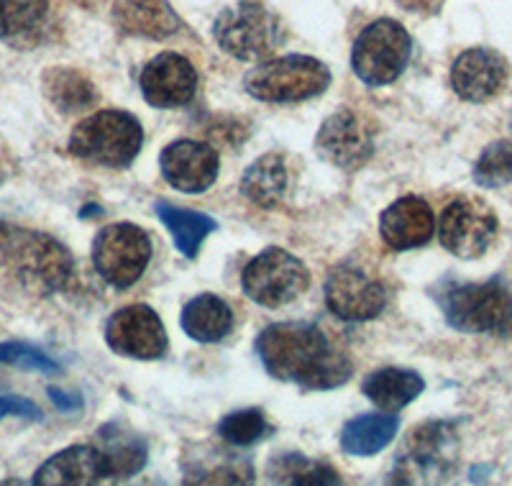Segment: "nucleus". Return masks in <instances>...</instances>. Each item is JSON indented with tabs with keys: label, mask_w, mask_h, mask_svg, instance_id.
<instances>
[{
	"label": "nucleus",
	"mask_w": 512,
	"mask_h": 486,
	"mask_svg": "<svg viewBox=\"0 0 512 486\" xmlns=\"http://www.w3.org/2000/svg\"><path fill=\"white\" fill-rule=\"evenodd\" d=\"M269 481L295 486H331L341 484V476L333 466L303 456V453H280L269 461Z\"/></svg>",
	"instance_id": "27"
},
{
	"label": "nucleus",
	"mask_w": 512,
	"mask_h": 486,
	"mask_svg": "<svg viewBox=\"0 0 512 486\" xmlns=\"http://www.w3.org/2000/svg\"><path fill=\"white\" fill-rule=\"evenodd\" d=\"M8 415H18V417H31V420H41V410L26 397H0V420Z\"/></svg>",
	"instance_id": "33"
},
{
	"label": "nucleus",
	"mask_w": 512,
	"mask_h": 486,
	"mask_svg": "<svg viewBox=\"0 0 512 486\" xmlns=\"http://www.w3.org/2000/svg\"><path fill=\"white\" fill-rule=\"evenodd\" d=\"M144 141L141 123L123 110H100L70 136L72 157L95 167L121 169L134 162Z\"/></svg>",
	"instance_id": "4"
},
{
	"label": "nucleus",
	"mask_w": 512,
	"mask_h": 486,
	"mask_svg": "<svg viewBox=\"0 0 512 486\" xmlns=\"http://www.w3.org/2000/svg\"><path fill=\"white\" fill-rule=\"evenodd\" d=\"M510 77L507 59L495 49H469L454 62L451 85L469 103H484L500 95Z\"/></svg>",
	"instance_id": "17"
},
{
	"label": "nucleus",
	"mask_w": 512,
	"mask_h": 486,
	"mask_svg": "<svg viewBox=\"0 0 512 486\" xmlns=\"http://www.w3.org/2000/svg\"><path fill=\"white\" fill-rule=\"evenodd\" d=\"M410 54H413V39L405 26L382 18L369 24L354 41L351 67L361 82L382 87L395 82L405 72Z\"/></svg>",
	"instance_id": "7"
},
{
	"label": "nucleus",
	"mask_w": 512,
	"mask_h": 486,
	"mask_svg": "<svg viewBox=\"0 0 512 486\" xmlns=\"http://www.w3.org/2000/svg\"><path fill=\"white\" fill-rule=\"evenodd\" d=\"M456 433L448 423H425L413 430L397 458V481H436L456 466Z\"/></svg>",
	"instance_id": "11"
},
{
	"label": "nucleus",
	"mask_w": 512,
	"mask_h": 486,
	"mask_svg": "<svg viewBox=\"0 0 512 486\" xmlns=\"http://www.w3.org/2000/svg\"><path fill=\"white\" fill-rule=\"evenodd\" d=\"M402 8H408V11H415V13H433L438 11V6H441V0H397Z\"/></svg>",
	"instance_id": "35"
},
{
	"label": "nucleus",
	"mask_w": 512,
	"mask_h": 486,
	"mask_svg": "<svg viewBox=\"0 0 512 486\" xmlns=\"http://www.w3.org/2000/svg\"><path fill=\"white\" fill-rule=\"evenodd\" d=\"M105 341L118 356L141 361L162 359L169 348L164 323L146 305H131L113 313L105 325Z\"/></svg>",
	"instance_id": "12"
},
{
	"label": "nucleus",
	"mask_w": 512,
	"mask_h": 486,
	"mask_svg": "<svg viewBox=\"0 0 512 486\" xmlns=\"http://www.w3.org/2000/svg\"><path fill=\"white\" fill-rule=\"evenodd\" d=\"M100 451H103L108 474L118 479L136 476L146 466V443L131 430L118 425H105L98 433Z\"/></svg>",
	"instance_id": "24"
},
{
	"label": "nucleus",
	"mask_w": 512,
	"mask_h": 486,
	"mask_svg": "<svg viewBox=\"0 0 512 486\" xmlns=\"http://www.w3.org/2000/svg\"><path fill=\"white\" fill-rule=\"evenodd\" d=\"M121 31L144 39H167L180 29V16L169 0H121L116 8Z\"/></svg>",
	"instance_id": "20"
},
{
	"label": "nucleus",
	"mask_w": 512,
	"mask_h": 486,
	"mask_svg": "<svg viewBox=\"0 0 512 486\" xmlns=\"http://www.w3.org/2000/svg\"><path fill=\"white\" fill-rule=\"evenodd\" d=\"M152 261V238L134 223H116L95 236L93 264L100 277L118 290H128Z\"/></svg>",
	"instance_id": "8"
},
{
	"label": "nucleus",
	"mask_w": 512,
	"mask_h": 486,
	"mask_svg": "<svg viewBox=\"0 0 512 486\" xmlns=\"http://www.w3.org/2000/svg\"><path fill=\"white\" fill-rule=\"evenodd\" d=\"M290 185L287 159L282 154H264L241 177V192L259 208H274L285 197Z\"/></svg>",
	"instance_id": "21"
},
{
	"label": "nucleus",
	"mask_w": 512,
	"mask_h": 486,
	"mask_svg": "<svg viewBox=\"0 0 512 486\" xmlns=\"http://www.w3.org/2000/svg\"><path fill=\"white\" fill-rule=\"evenodd\" d=\"M111 479L108 463L98 446H72L41 463L34 484L39 486H85Z\"/></svg>",
	"instance_id": "19"
},
{
	"label": "nucleus",
	"mask_w": 512,
	"mask_h": 486,
	"mask_svg": "<svg viewBox=\"0 0 512 486\" xmlns=\"http://www.w3.org/2000/svg\"><path fill=\"white\" fill-rule=\"evenodd\" d=\"M256 353L274 379L305 389L341 387L351 377V361L313 323L269 325L256 338Z\"/></svg>",
	"instance_id": "1"
},
{
	"label": "nucleus",
	"mask_w": 512,
	"mask_h": 486,
	"mask_svg": "<svg viewBox=\"0 0 512 486\" xmlns=\"http://www.w3.org/2000/svg\"><path fill=\"white\" fill-rule=\"evenodd\" d=\"M500 220L495 210L477 197H459L448 203L438 223V238L448 254L459 259H479L495 243Z\"/></svg>",
	"instance_id": "10"
},
{
	"label": "nucleus",
	"mask_w": 512,
	"mask_h": 486,
	"mask_svg": "<svg viewBox=\"0 0 512 486\" xmlns=\"http://www.w3.org/2000/svg\"><path fill=\"white\" fill-rule=\"evenodd\" d=\"M44 93L62 113H75L98 100L93 82L67 67H54V70L44 72Z\"/></svg>",
	"instance_id": "28"
},
{
	"label": "nucleus",
	"mask_w": 512,
	"mask_h": 486,
	"mask_svg": "<svg viewBox=\"0 0 512 486\" xmlns=\"http://www.w3.org/2000/svg\"><path fill=\"white\" fill-rule=\"evenodd\" d=\"M0 364L8 366H21V369H31V371H47V374H54L59 371V364L47 356L39 348L29 346V343H18V341H8L0 343Z\"/></svg>",
	"instance_id": "32"
},
{
	"label": "nucleus",
	"mask_w": 512,
	"mask_h": 486,
	"mask_svg": "<svg viewBox=\"0 0 512 486\" xmlns=\"http://www.w3.org/2000/svg\"><path fill=\"white\" fill-rule=\"evenodd\" d=\"M246 93L264 103H300L326 93L331 72L323 62L305 54L272 59L246 75Z\"/></svg>",
	"instance_id": "6"
},
{
	"label": "nucleus",
	"mask_w": 512,
	"mask_h": 486,
	"mask_svg": "<svg viewBox=\"0 0 512 486\" xmlns=\"http://www.w3.org/2000/svg\"><path fill=\"white\" fill-rule=\"evenodd\" d=\"M308 282L310 274L303 261L277 246L251 259L241 277L246 297L264 307L290 305L308 290Z\"/></svg>",
	"instance_id": "9"
},
{
	"label": "nucleus",
	"mask_w": 512,
	"mask_h": 486,
	"mask_svg": "<svg viewBox=\"0 0 512 486\" xmlns=\"http://www.w3.org/2000/svg\"><path fill=\"white\" fill-rule=\"evenodd\" d=\"M423 389V377L408 369H379L361 384V392L367 394V400L387 412H397L410 405Z\"/></svg>",
	"instance_id": "22"
},
{
	"label": "nucleus",
	"mask_w": 512,
	"mask_h": 486,
	"mask_svg": "<svg viewBox=\"0 0 512 486\" xmlns=\"http://www.w3.org/2000/svg\"><path fill=\"white\" fill-rule=\"evenodd\" d=\"M49 397H52V402L62 412H72V410H80V407H82L80 394H67V392H62V389H57V387L49 389Z\"/></svg>",
	"instance_id": "34"
},
{
	"label": "nucleus",
	"mask_w": 512,
	"mask_h": 486,
	"mask_svg": "<svg viewBox=\"0 0 512 486\" xmlns=\"http://www.w3.org/2000/svg\"><path fill=\"white\" fill-rule=\"evenodd\" d=\"M218 47L236 59H264L285 44L287 31L282 18L256 0H239L221 11L213 26Z\"/></svg>",
	"instance_id": "5"
},
{
	"label": "nucleus",
	"mask_w": 512,
	"mask_h": 486,
	"mask_svg": "<svg viewBox=\"0 0 512 486\" xmlns=\"http://www.w3.org/2000/svg\"><path fill=\"white\" fill-rule=\"evenodd\" d=\"M474 180L479 187H502L512 182V144L510 141H497L487 146L482 157L474 164Z\"/></svg>",
	"instance_id": "30"
},
{
	"label": "nucleus",
	"mask_w": 512,
	"mask_h": 486,
	"mask_svg": "<svg viewBox=\"0 0 512 486\" xmlns=\"http://www.w3.org/2000/svg\"><path fill=\"white\" fill-rule=\"evenodd\" d=\"M218 433L231 446L244 448L251 446V443H259L269 433V425L267 417L259 410H239L223 417L221 425H218Z\"/></svg>",
	"instance_id": "31"
},
{
	"label": "nucleus",
	"mask_w": 512,
	"mask_h": 486,
	"mask_svg": "<svg viewBox=\"0 0 512 486\" xmlns=\"http://www.w3.org/2000/svg\"><path fill=\"white\" fill-rule=\"evenodd\" d=\"M47 0H0V39H18L47 18Z\"/></svg>",
	"instance_id": "29"
},
{
	"label": "nucleus",
	"mask_w": 512,
	"mask_h": 486,
	"mask_svg": "<svg viewBox=\"0 0 512 486\" xmlns=\"http://www.w3.org/2000/svg\"><path fill=\"white\" fill-rule=\"evenodd\" d=\"M448 325L461 333L512 338V295L500 279L482 284H451L438 292Z\"/></svg>",
	"instance_id": "3"
},
{
	"label": "nucleus",
	"mask_w": 512,
	"mask_h": 486,
	"mask_svg": "<svg viewBox=\"0 0 512 486\" xmlns=\"http://www.w3.org/2000/svg\"><path fill=\"white\" fill-rule=\"evenodd\" d=\"M162 177L180 192L200 195L208 190L218 177V154L213 146L200 144V141L182 139L169 144L159 157Z\"/></svg>",
	"instance_id": "16"
},
{
	"label": "nucleus",
	"mask_w": 512,
	"mask_h": 486,
	"mask_svg": "<svg viewBox=\"0 0 512 486\" xmlns=\"http://www.w3.org/2000/svg\"><path fill=\"white\" fill-rule=\"evenodd\" d=\"M397 428L395 415H359L341 430V446L351 456H374L395 440Z\"/></svg>",
	"instance_id": "25"
},
{
	"label": "nucleus",
	"mask_w": 512,
	"mask_h": 486,
	"mask_svg": "<svg viewBox=\"0 0 512 486\" xmlns=\"http://www.w3.org/2000/svg\"><path fill=\"white\" fill-rule=\"evenodd\" d=\"M182 330L200 343H218L233 330L231 307L216 295H200L182 310Z\"/></svg>",
	"instance_id": "23"
},
{
	"label": "nucleus",
	"mask_w": 512,
	"mask_h": 486,
	"mask_svg": "<svg viewBox=\"0 0 512 486\" xmlns=\"http://www.w3.org/2000/svg\"><path fill=\"white\" fill-rule=\"evenodd\" d=\"M379 233L395 251H410L425 246L436 233V218L425 200L408 195L384 210L379 218Z\"/></svg>",
	"instance_id": "18"
},
{
	"label": "nucleus",
	"mask_w": 512,
	"mask_h": 486,
	"mask_svg": "<svg viewBox=\"0 0 512 486\" xmlns=\"http://www.w3.org/2000/svg\"><path fill=\"white\" fill-rule=\"evenodd\" d=\"M157 215L164 226L169 228L175 246L180 249L182 256H198L200 246L205 238L216 231V220L210 215L195 213V210H182L169 203H157Z\"/></svg>",
	"instance_id": "26"
},
{
	"label": "nucleus",
	"mask_w": 512,
	"mask_h": 486,
	"mask_svg": "<svg viewBox=\"0 0 512 486\" xmlns=\"http://www.w3.org/2000/svg\"><path fill=\"white\" fill-rule=\"evenodd\" d=\"M139 85L141 95L154 108H180L195 98L198 72L180 54L164 52L146 64L139 77Z\"/></svg>",
	"instance_id": "15"
},
{
	"label": "nucleus",
	"mask_w": 512,
	"mask_h": 486,
	"mask_svg": "<svg viewBox=\"0 0 512 486\" xmlns=\"http://www.w3.org/2000/svg\"><path fill=\"white\" fill-rule=\"evenodd\" d=\"M315 151L323 162L338 169H359L372 157L374 139L372 131L356 113L341 110L326 118L315 136Z\"/></svg>",
	"instance_id": "14"
},
{
	"label": "nucleus",
	"mask_w": 512,
	"mask_h": 486,
	"mask_svg": "<svg viewBox=\"0 0 512 486\" xmlns=\"http://www.w3.org/2000/svg\"><path fill=\"white\" fill-rule=\"evenodd\" d=\"M326 302L331 313L349 323L377 318L387 305V287L364 269L341 264L326 282Z\"/></svg>",
	"instance_id": "13"
},
{
	"label": "nucleus",
	"mask_w": 512,
	"mask_h": 486,
	"mask_svg": "<svg viewBox=\"0 0 512 486\" xmlns=\"http://www.w3.org/2000/svg\"><path fill=\"white\" fill-rule=\"evenodd\" d=\"M0 261H6L21 284L39 295L64 290L72 277V256L47 233L0 226Z\"/></svg>",
	"instance_id": "2"
}]
</instances>
